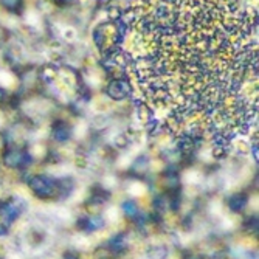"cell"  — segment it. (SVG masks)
Returning a JSON list of instances; mask_svg holds the SVG:
<instances>
[{"label":"cell","mask_w":259,"mask_h":259,"mask_svg":"<svg viewBox=\"0 0 259 259\" xmlns=\"http://www.w3.org/2000/svg\"><path fill=\"white\" fill-rule=\"evenodd\" d=\"M30 186H31V190L41 197H53L57 191L56 182L49 177H42V175L33 177L30 180Z\"/></svg>","instance_id":"obj_1"},{"label":"cell","mask_w":259,"mask_h":259,"mask_svg":"<svg viewBox=\"0 0 259 259\" xmlns=\"http://www.w3.org/2000/svg\"><path fill=\"white\" fill-rule=\"evenodd\" d=\"M5 161L6 164H9V166H20V164H23L27 161V155L23 154L22 151H9L6 157H5Z\"/></svg>","instance_id":"obj_2"}]
</instances>
